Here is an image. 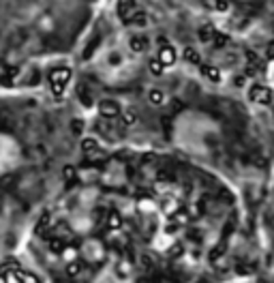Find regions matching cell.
<instances>
[{
	"label": "cell",
	"mask_w": 274,
	"mask_h": 283,
	"mask_svg": "<svg viewBox=\"0 0 274 283\" xmlns=\"http://www.w3.org/2000/svg\"><path fill=\"white\" fill-rule=\"evenodd\" d=\"M99 110H101V114L107 116V118H114V116L120 114V105L116 103V101H103Z\"/></svg>",
	"instance_id": "8992f818"
},
{
	"label": "cell",
	"mask_w": 274,
	"mask_h": 283,
	"mask_svg": "<svg viewBox=\"0 0 274 283\" xmlns=\"http://www.w3.org/2000/svg\"><path fill=\"white\" fill-rule=\"evenodd\" d=\"M118 15L122 20H126L128 22V18H131L133 15V11H135V2H133V0H118Z\"/></svg>",
	"instance_id": "5b68a950"
},
{
	"label": "cell",
	"mask_w": 274,
	"mask_h": 283,
	"mask_svg": "<svg viewBox=\"0 0 274 283\" xmlns=\"http://www.w3.org/2000/svg\"><path fill=\"white\" fill-rule=\"evenodd\" d=\"M122 122H125L126 127H133V124L137 122V116L133 114V112H125V114H122Z\"/></svg>",
	"instance_id": "5bb4252c"
},
{
	"label": "cell",
	"mask_w": 274,
	"mask_h": 283,
	"mask_svg": "<svg viewBox=\"0 0 274 283\" xmlns=\"http://www.w3.org/2000/svg\"><path fill=\"white\" fill-rule=\"evenodd\" d=\"M133 22H135V24H139V26H146V24H148V15L144 13V11H139V13L133 15Z\"/></svg>",
	"instance_id": "2e32d148"
},
{
	"label": "cell",
	"mask_w": 274,
	"mask_h": 283,
	"mask_svg": "<svg viewBox=\"0 0 274 283\" xmlns=\"http://www.w3.org/2000/svg\"><path fill=\"white\" fill-rule=\"evenodd\" d=\"M148 101L152 105H163V101H165V94H163V90H159V88H152L148 93Z\"/></svg>",
	"instance_id": "8fae6325"
},
{
	"label": "cell",
	"mask_w": 274,
	"mask_h": 283,
	"mask_svg": "<svg viewBox=\"0 0 274 283\" xmlns=\"http://www.w3.org/2000/svg\"><path fill=\"white\" fill-rule=\"evenodd\" d=\"M221 256H223V247H219V249H214V251H212V253H210V256H208V258H210V262H216V258H221Z\"/></svg>",
	"instance_id": "ffe728a7"
},
{
	"label": "cell",
	"mask_w": 274,
	"mask_h": 283,
	"mask_svg": "<svg viewBox=\"0 0 274 283\" xmlns=\"http://www.w3.org/2000/svg\"><path fill=\"white\" fill-rule=\"evenodd\" d=\"M270 107H272V114H274V97H272V101H270Z\"/></svg>",
	"instance_id": "7402d4cb"
},
{
	"label": "cell",
	"mask_w": 274,
	"mask_h": 283,
	"mask_svg": "<svg viewBox=\"0 0 274 283\" xmlns=\"http://www.w3.org/2000/svg\"><path fill=\"white\" fill-rule=\"evenodd\" d=\"M244 56H247V60H249V67H247V73H249V75H255V73H264V71H266L264 60H261L255 52L247 49V52H244Z\"/></svg>",
	"instance_id": "3957f363"
},
{
	"label": "cell",
	"mask_w": 274,
	"mask_h": 283,
	"mask_svg": "<svg viewBox=\"0 0 274 283\" xmlns=\"http://www.w3.org/2000/svg\"><path fill=\"white\" fill-rule=\"evenodd\" d=\"M214 35H216V30H214V26H212V24H206V26L199 28V39L204 43H212Z\"/></svg>",
	"instance_id": "30bf717a"
},
{
	"label": "cell",
	"mask_w": 274,
	"mask_h": 283,
	"mask_svg": "<svg viewBox=\"0 0 274 283\" xmlns=\"http://www.w3.org/2000/svg\"><path fill=\"white\" fill-rule=\"evenodd\" d=\"M120 225H122V219H120V214H118V212H111V214H109V228L118 230Z\"/></svg>",
	"instance_id": "9a60e30c"
},
{
	"label": "cell",
	"mask_w": 274,
	"mask_h": 283,
	"mask_svg": "<svg viewBox=\"0 0 274 283\" xmlns=\"http://www.w3.org/2000/svg\"><path fill=\"white\" fill-rule=\"evenodd\" d=\"M212 43H214V47H225V45L229 43V37L225 35V32H216L214 39H212Z\"/></svg>",
	"instance_id": "4fadbf2b"
},
{
	"label": "cell",
	"mask_w": 274,
	"mask_h": 283,
	"mask_svg": "<svg viewBox=\"0 0 274 283\" xmlns=\"http://www.w3.org/2000/svg\"><path fill=\"white\" fill-rule=\"evenodd\" d=\"M201 73H204L206 77H208L210 82H221V69L214 65H206L204 69H201Z\"/></svg>",
	"instance_id": "9c48e42d"
},
{
	"label": "cell",
	"mask_w": 274,
	"mask_h": 283,
	"mask_svg": "<svg viewBox=\"0 0 274 283\" xmlns=\"http://www.w3.org/2000/svg\"><path fill=\"white\" fill-rule=\"evenodd\" d=\"M24 161V150H21L20 140L13 133L0 129V178L13 174Z\"/></svg>",
	"instance_id": "6da1fadb"
},
{
	"label": "cell",
	"mask_w": 274,
	"mask_h": 283,
	"mask_svg": "<svg viewBox=\"0 0 274 283\" xmlns=\"http://www.w3.org/2000/svg\"><path fill=\"white\" fill-rule=\"evenodd\" d=\"M266 58L268 60H274V41L268 45V49H266Z\"/></svg>",
	"instance_id": "44dd1931"
},
{
	"label": "cell",
	"mask_w": 274,
	"mask_h": 283,
	"mask_svg": "<svg viewBox=\"0 0 274 283\" xmlns=\"http://www.w3.org/2000/svg\"><path fill=\"white\" fill-rule=\"evenodd\" d=\"M84 150H88V152H94V150H97V142H94V140H84Z\"/></svg>",
	"instance_id": "d6986e66"
},
{
	"label": "cell",
	"mask_w": 274,
	"mask_h": 283,
	"mask_svg": "<svg viewBox=\"0 0 274 283\" xmlns=\"http://www.w3.org/2000/svg\"><path fill=\"white\" fill-rule=\"evenodd\" d=\"M182 251H184V247L180 245V242H176L174 247H169V256H171V258H178V256H182Z\"/></svg>",
	"instance_id": "ac0fdd59"
},
{
	"label": "cell",
	"mask_w": 274,
	"mask_h": 283,
	"mask_svg": "<svg viewBox=\"0 0 274 283\" xmlns=\"http://www.w3.org/2000/svg\"><path fill=\"white\" fill-rule=\"evenodd\" d=\"M182 58L189 62V65H199L201 62V54L195 47H184L182 49Z\"/></svg>",
	"instance_id": "ba28073f"
},
{
	"label": "cell",
	"mask_w": 274,
	"mask_h": 283,
	"mask_svg": "<svg viewBox=\"0 0 274 283\" xmlns=\"http://www.w3.org/2000/svg\"><path fill=\"white\" fill-rule=\"evenodd\" d=\"M212 7L216 11H227L229 9V0H212Z\"/></svg>",
	"instance_id": "e0dca14e"
},
{
	"label": "cell",
	"mask_w": 274,
	"mask_h": 283,
	"mask_svg": "<svg viewBox=\"0 0 274 283\" xmlns=\"http://www.w3.org/2000/svg\"><path fill=\"white\" fill-rule=\"evenodd\" d=\"M128 47H131V52H133V54H142L144 49L148 47V41H146V37H139V35L131 37V41H128Z\"/></svg>",
	"instance_id": "52a82bcc"
},
{
	"label": "cell",
	"mask_w": 274,
	"mask_h": 283,
	"mask_svg": "<svg viewBox=\"0 0 274 283\" xmlns=\"http://www.w3.org/2000/svg\"><path fill=\"white\" fill-rule=\"evenodd\" d=\"M176 58H178V52L174 49V45H163V47H161V52H159V60L163 62L165 67L174 65Z\"/></svg>",
	"instance_id": "277c9868"
},
{
	"label": "cell",
	"mask_w": 274,
	"mask_h": 283,
	"mask_svg": "<svg viewBox=\"0 0 274 283\" xmlns=\"http://www.w3.org/2000/svg\"><path fill=\"white\" fill-rule=\"evenodd\" d=\"M148 69H150V73H152V75H163L165 65L159 60V56H156V58H150V62H148Z\"/></svg>",
	"instance_id": "7c38bea8"
},
{
	"label": "cell",
	"mask_w": 274,
	"mask_h": 283,
	"mask_svg": "<svg viewBox=\"0 0 274 283\" xmlns=\"http://www.w3.org/2000/svg\"><path fill=\"white\" fill-rule=\"evenodd\" d=\"M274 94L270 93V88L261 86V84H253V86L249 88V99L253 101V103H264V105H270Z\"/></svg>",
	"instance_id": "7a4b0ae2"
}]
</instances>
